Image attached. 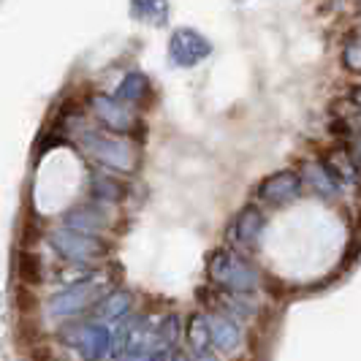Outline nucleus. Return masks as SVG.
<instances>
[{
	"label": "nucleus",
	"instance_id": "obj_1",
	"mask_svg": "<svg viewBox=\"0 0 361 361\" xmlns=\"http://www.w3.org/2000/svg\"><path fill=\"white\" fill-rule=\"evenodd\" d=\"M79 147L90 158L106 163L117 171H130L136 166V152H133V147L128 145L126 139H114V136L98 133V130H85L79 136Z\"/></svg>",
	"mask_w": 361,
	"mask_h": 361
},
{
	"label": "nucleus",
	"instance_id": "obj_2",
	"mask_svg": "<svg viewBox=\"0 0 361 361\" xmlns=\"http://www.w3.org/2000/svg\"><path fill=\"white\" fill-rule=\"evenodd\" d=\"M169 54L177 66H196L209 54V41L196 30H177L169 44Z\"/></svg>",
	"mask_w": 361,
	"mask_h": 361
},
{
	"label": "nucleus",
	"instance_id": "obj_3",
	"mask_svg": "<svg viewBox=\"0 0 361 361\" xmlns=\"http://www.w3.org/2000/svg\"><path fill=\"white\" fill-rule=\"evenodd\" d=\"M299 185H302V180L296 171H280L258 188V199L267 201V204H288L296 199Z\"/></svg>",
	"mask_w": 361,
	"mask_h": 361
},
{
	"label": "nucleus",
	"instance_id": "obj_4",
	"mask_svg": "<svg viewBox=\"0 0 361 361\" xmlns=\"http://www.w3.org/2000/svg\"><path fill=\"white\" fill-rule=\"evenodd\" d=\"M92 109L95 114L114 130H128L130 128V111H128L117 98H106V95H92Z\"/></svg>",
	"mask_w": 361,
	"mask_h": 361
},
{
	"label": "nucleus",
	"instance_id": "obj_5",
	"mask_svg": "<svg viewBox=\"0 0 361 361\" xmlns=\"http://www.w3.org/2000/svg\"><path fill=\"white\" fill-rule=\"evenodd\" d=\"M152 92V87H149V82H147V76L145 73H136V71H130L120 82V87H117V101L120 104H139V101H145L147 95Z\"/></svg>",
	"mask_w": 361,
	"mask_h": 361
},
{
	"label": "nucleus",
	"instance_id": "obj_6",
	"mask_svg": "<svg viewBox=\"0 0 361 361\" xmlns=\"http://www.w3.org/2000/svg\"><path fill=\"white\" fill-rule=\"evenodd\" d=\"M343 60L350 71H361V47H348L343 54Z\"/></svg>",
	"mask_w": 361,
	"mask_h": 361
},
{
	"label": "nucleus",
	"instance_id": "obj_7",
	"mask_svg": "<svg viewBox=\"0 0 361 361\" xmlns=\"http://www.w3.org/2000/svg\"><path fill=\"white\" fill-rule=\"evenodd\" d=\"M331 133H340V139H343V136H350V126L343 123V120H334V123H331Z\"/></svg>",
	"mask_w": 361,
	"mask_h": 361
},
{
	"label": "nucleus",
	"instance_id": "obj_8",
	"mask_svg": "<svg viewBox=\"0 0 361 361\" xmlns=\"http://www.w3.org/2000/svg\"><path fill=\"white\" fill-rule=\"evenodd\" d=\"M359 155H361V142H359Z\"/></svg>",
	"mask_w": 361,
	"mask_h": 361
}]
</instances>
